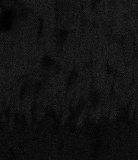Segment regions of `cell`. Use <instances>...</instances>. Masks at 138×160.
I'll return each instance as SVG.
<instances>
[{
    "label": "cell",
    "instance_id": "cell-1",
    "mask_svg": "<svg viewBox=\"0 0 138 160\" xmlns=\"http://www.w3.org/2000/svg\"><path fill=\"white\" fill-rule=\"evenodd\" d=\"M16 21V13L11 8H4L0 11V32L11 31Z\"/></svg>",
    "mask_w": 138,
    "mask_h": 160
},
{
    "label": "cell",
    "instance_id": "cell-2",
    "mask_svg": "<svg viewBox=\"0 0 138 160\" xmlns=\"http://www.w3.org/2000/svg\"><path fill=\"white\" fill-rule=\"evenodd\" d=\"M123 50L126 65L133 64L136 55L135 53V46L132 37L129 33H127L126 35Z\"/></svg>",
    "mask_w": 138,
    "mask_h": 160
},
{
    "label": "cell",
    "instance_id": "cell-3",
    "mask_svg": "<svg viewBox=\"0 0 138 160\" xmlns=\"http://www.w3.org/2000/svg\"><path fill=\"white\" fill-rule=\"evenodd\" d=\"M136 87L132 83L129 89L124 92L120 98V102L124 106H126L130 103L133 96L136 93Z\"/></svg>",
    "mask_w": 138,
    "mask_h": 160
},
{
    "label": "cell",
    "instance_id": "cell-4",
    "mask_svg": "<svg viewBox=\"0 0 138 160\" xmlns=\"http://www.w3.org/2000/svg\"><path fill=\"white\" fill-rule=\"evenodd\" d=\"M136 94L138 97V83H137V86H136Z\"/></svg>",
    "mask_w": 138,
    "mask_h": 160
}]
</instances>
